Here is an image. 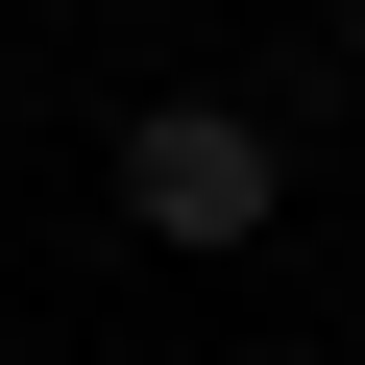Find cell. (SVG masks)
Wrapping results in <instances>:
<instances>
[{
    "label": "cell",
    "mask_w": 365,
    "mask_h": 365,
    "mask_svg": "<svg viewBox=\"0 0 365 365\" xmlns=\"http://www.w3.org/2000/svg\"><path fill=\"white\" fill-rule=\"evenodd\" d=\"M268 195H292V170H268L244 98H146V122H122V220H146V244H268Z\"/></svg>",
    "instance_id": "cell-1"
},
{
    "label": "cell",
    "mask_w": 365,
    "mask_h": 365,
    "mask_svg": "<svg viewBox=\"0 0 365 365\" xmlns=\"http://www.w3.org/2000/svg\"><path fill=\"white\" fill-rule=\"evenodd\" d=\"M341 49H365V0H341Z\"/></svg>",
    "instance_id": "cell-2"
}]
</instances>
